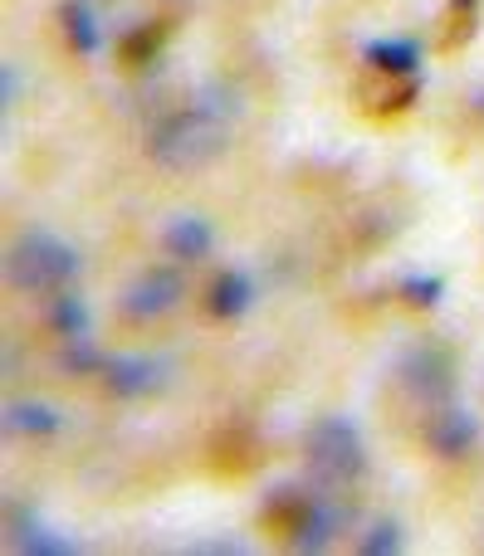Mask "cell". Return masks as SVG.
I'll return each mask as SVG.
<instances>
[{"label":"cell","instance_id":"cell-1","mask_svg":"<svg viewBox=\"0 0 484 556\" xmlns=\"http://www.w3.org/2000/svg\"><path fill=\"white\" fill-rule=\"evenodd\" d=\"M231 117H235V98L225 88H201L191 98V108H182V113L166 117L152 132V162L172 166V172L206 166L211 156H221Z\"/></svg>","mask_w":484,"mask_h":556},{"label":"cell","instance_id":"cell-2","mask_svg":"<svg viewBox=\"0 0 484 556\" xmlns=\"http://www.w3.org/2000/svg\"><path fill=\"white\" fill-rule=\"evenodd\" d=\"M78 250L69 240H59L54 230H25L5 254V274L15 288L25 293H49V288H64L78 274Z\"/></svg>","mask_w":484,"mask_h":556},{"label":"cell","instance_id":"cell-3","mask_svg":"<svg viewBox=\"0 0 484 556\" xmlns=\"http://www.w3.org/2000/svg\"><path fill=\"white\" fill-rule=\"evenodd\" d=\"M309 464L323 473L328 483H348L368 469V454H362V434L352 420L328 415L309 430Z\"/></svg>","mask_w":484,"mask_h":556},{"label":"cell","instance_id":"cell-4","mask_svg":"<svg viewBox=\"0 0 484 556\" xmlns=\"http://www.w3.org/2000/svg\"><path fill=\"white\" fill-rule=\"evenodd\" d=\"M182 278H176L172 269H147V274H137L133 283H127V293H123V313L133 317V323H157V317H166V313H176L182 307Z\"/></svg>","mask_w":484,"mask_h":556},{"label":"cell","instance_id":"cell-5","mask_svg":"<svg viewBox=\"0 0 484 556\" xmlns=\"http://www.w3.org/2000/svg\"><path fill=\"white\" fill-rule=\"evenodd\" d=\"M103 381L113 395H152L166 381V362L157 356H108L103 362Z\"/></svg>","mask_w":484,"mask_h":556},{"label":"cell","instance_id":"cell-6","mask_svg":"<svg viewBox=\"0 0 484 556\" xmlns=\"http://www.w3.org/2000/svg\"><path fill=\"white\" fill-rule=\"evenodd\" d=\"M475 440H480V420L470 410H440L436 420H431V450L446 454V459L470 454Z\"/></svg>","mask_w":484,"mask_h":556},{"label":"cell","instance_id":"cell-7","mask_svg":"<svg viewBox=\"0 0 484 556\" xmlns=\"http://www.w3.org/2000/svg\"><path fill=\"white\" fill-rule=\"evenodd\" d=\"M162 244L176 254V260H206L215 244V230H211V220H201V215H176V220L162 230Z\"/></svg>","mask_w":484,"mask_h":556},{"label":"cell","instance_id":"cell-8","mask_svg":"<svg viewBox=\"0 0 484 556\" xmlns=\"http://www.w3.org/2000/svg\"><path fill=\"white\" fill-rule=\"evenodd\" d=\"M333 532H338V513H333L323 498H303L299 522H294V547H299V552H319V547H328Z\"/></svg>","mask_w":484,"mask_h":556},{"label":"cell","instance_id":"cell-9","mask_svg":"<svg viewBox=\"0 0 484 556\" xmlns=\"http://www.w3.org/2000/svg\"><path fill=\"white\" fill-rule=\"evenodd\" d=\"M250 303H255L250 274L225 269V274L211 283V313H215V317H245V313H250Z\"/></svg>","mask_w":484,"mask_h":556},{"label":"cell","instance_id":"cell-10","mask_svg":"<svg viewBox=\"0 0 484 556\" xmlns=\"http://www.w3.org/2000/svg\"><path fill=\"white\" fill-rule=\"evenodd\" d=\"M5 430L10 434H25V440H39V434H54L59 430V410L45 401H10L5 405Z\"/></svg>","mask_w":484,"mask_h":556},{"label":"cell","instance_id":"cell-11","mask_svg":"<svg viewBox=\"0 0 484 556\" xmlns=\"http://www.w3.org/2000/svg\"><path fill=\"white\" fill-rule=\"evenodd\" d=\"M362 59H368L377 74H417L421 64V49L411 45V39H372L368 49H362Z\"/></svg>","mask_w":484,"mask_h":556},{"label":"cell","instance_id":"cell-12","mask_svg":"<svg viewBox=\"0 0 484 556\" xmlns=\"http://www.w3.org/2000/svg\"><path fill=\"white\" fill-rule=\"evenodd\" d=\"M64 35H69V45H74L78 54H98L103 35H98V15H94L88 0H69L64 5Z\"/></svg>","mask_w":484,"mask_h":556},{"label":"cell","instance_id":"cell-13","mask_svg":"<svg viewBox=\"0 0 484 556\" xmlns=\"http://www.w3.org/2000/svg\"><path fill=\"white\" fill-rule=\"evenodd\" d=\"M54 332L64 337H88V307H84V298H74V293H64V298H54Z\"/></svg>","mask_w":484,"mask_h":556},{"label":"cell","instance_id":"cell-14","mask_svg":"<svg viewBox=\"0 0 484 556\" xmlns=\"http://www.w3.org/2000/svg\"><path fill=\"white\" fill-rule=\"evenodd\" d=\"M440 293H446V283H440V278H431V274H411V278H401V298H407L411 307H436V303H440Z\"/></svg>","mask_w":484,"mask_h":556},{"label":"cell","instance_id":"cell-15","mask_svg":"<svg viewBox=\"0 0 484 556\" xmlns=\"http://www.w3.org/2000/svg\"><path fill=\"white\" fill-rule=\"evenodd\" d=\"M15 547H20V552L64 556V552H74V542H64V538H49V528H35V522H25V528H20V538H15Z\"/></svg>","mask_w":484,"mask_h":556},{"label":"cell","instance_id":"cell-16","mask_svg":"<svg viewBox=\"0 0 484 556\" xmlns=\"http://www.w3.org/2000/svg\"><path fill=\"white\" fill-rule=\"evenodd\" d=\"M108 356H98L94 346H88V337H69L64 342V366L69 371H94V366H103Z\"/></svg>","mask_w":484,"mask_h":556},{"label":"cell","instance_id":"cell-17","mask_svg":"<svg viewBox=\"0 0 484 556\" xmlns=\"http://www.w3.org/2000/svg\"><path fill=\"white\" fill-rule=\"evenodd\" d=\"M397 547H401L397 522H377V528L362 538V552H368V556H387V552H397Z\"/></svg>","mask_w":484,"mask_h":556},{"label":"cell","instance_id":"cell-18","mask_svg":"<svg viewBox=\"0 0 484 556\" xmlns=\"http://www.w3.org/2000/svg\"><path fill=\"white\" fill-rule=\"evenodd\" d=\"M466 5H470V0H466Z\"/></svg>","mask_w":484,"mask_h":556}]
</instances>
